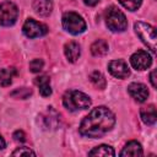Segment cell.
Returning <instances> with one entry per match:
<instances>
[{
    "instance_id": "obj_4",
    "label": "cell",
    "mask_w": 157,
    "mask_h": 157,
    "mask_svg": "<svg viewBox=\"0 0 157 157\" xmlns=\"http://www.w3.org/2000/svg\"><path fill=\"white\" fill-rule=\"evenodd\" d=\"M134 28H135V32L139 36V38L142 40V43L145 45H147L152 53H155L156 52V40H157L155 27L148 23L139 21L134 25Z\"/></svg>"
},
{
    "instance_id": "obj_23",
    "label": "cell",
    "mask_w": 157,
    "mask_h": 157,
    "mask_svg": "<svg viewBox=\"0 0 157 157\" xmlns=\"http://www.w3.org/2000/svg\"><path fill=\"white\" fill-rule=\"evenodd\" d=\"M44 66V61L42 59H33L29 63V71L31 72H39Z\"/></svg>"
},
{
    "instance_id": "obj_14",
    "label": "cell",
    "mask_w": 157,
    "mask_h": 157,
    "mask_svg": "<svg viewBox=\"0 0 157 157\" xmlns=\"http://www.w3.org/2000/svg\"><path fill=\"white\" fill-rule=\"evenodd\" d=\"M140 117L142 119V121L147 125H153L157 120V112H156V107L153 104H148L147 107L141 108L140 110Z\"/></svg>"
},
{
    "instance_id": "obj_26",
    "label": "cell",
    "mask_w": 157,
    "mask_h": 157,
    "mask_svg": "<svg viewBox=\"0 0 157 157\" xmlns=\"http://www.w3.org/2000/svg\"><path fill=\"white\" fill-rule=\"evenodd\" d=\"M150 81H151V85L153 88L157 87V80H156V70H152L151 74H150Z\"/></svg>"
},
{
    "instance_id": "obj_10",
    "label": "cell",
    "mask_w": 157,
    "mask_h": 157,
    "mask_svg": "<svg viewBox=\"0 0 157 157\" xmlns=\"http://www.w3.org/2000/svg\"><path fill=\"white\" fill-rule=\"evenodd\" d=\"M108 70L110 75H113L117 78H126L130 75V70L128 67V64L124 60H112L108 64Z\"/></svg>"
},
{
    "instance_id": "obj_18",
    "label": "cell",
    "mask_w": 157,
    "mask_h": 157,
    "mask_svg": "<svg viewBox=\"0 0 157 157\" xmlns=\"http://www.w3.org/2000/svg\"><path fill=\"white\" fill-rule=\"evenodd\" d=\"M15 75H16V69L15 67L0 69V86H2V87L10 86Z\"/></svg>"
},
{
    "instance_id": "obj_11",
    "label": "cell",
    "mask_w": 157,
    "mask_h": 157,
    "mask_svg": "<svg viewBox=\"0 0 157 157\" xmlns=\"http://www.w3.org/2000/svg\"><path fill=\"white\" fill-rule=\"evenodd\" d=\"M128 92L137 102H145L148 97V90L144 83L132 82L128 86Z\"/></svg>"
},
{
    "instance_id": "obj_12",
    "label": "cell",
    "mask_w": 157,
    "mask_h": 157,
    "mask_svg": "<svg viewBox=\"0 0 157 157\" xmlns=\"http://www.w3.org/2000/svg\"><path fill=\"white\" fill-rule=\"evenodd\" d=\"M32 6H33V10L36 13H38L39 16L47 17L52 13L53 1L52 0H34Z\"/></svg>"
},
{
    "instance_id": "obj_1",
    "label": "cell",
    "mask_w": 157,
    "mask_h": 157,
    "mask_svg": "<svg viewBox=\"0 0 157 157\" xmlns=\"http://www.w3.org/2000/svg\"><path fill=\"white\" fill-rule=\"evenodd\" d=\"M114 124H115L114 113L109 108L101 105V107L93 108L83 118L78 130L82 136L97 139L105 135L108 131H110Z\"/></svg>"
},
{
    "instance_id": "obj_8",
    "label": "cell",
    "mask_w": 157,
    "mask_h": 157,
    "mask_svg": "<svg viewBox=\"0 0 157 157\" xmlns=\"http://www.w3.org/2000/svg\"><path fill=\"white\" fill-rule=\"evenodd\" d=\"M130 64L134 69L136 70H146L151 66L152 64V58L151 55L145 52V50H137L136 53H134L131 56H130Z\"/></svg>"
},
{
    "instance_id": "obj_17",
    "label": "cell",
    "mask_w": 157,
    "mask_h": 157,
    "mask_svg": "<svg viewBox=\"0 0 157 157\" xmlns=\"http://www.w3.org/2000/svg\"><path fill=\"white\" fill-rule=\"evenodd\" d=\"M108 49H109L108 43L104 39H97L91 45V53L94 56H103V55H105L108 53Z\"/></svg>"
},
{
    "instance_id": "obj_3",
    "label": "cell",
    "mask_w": 157,
    "mask_h": 157,
    "mask_svg": "<svg viewBox=\"0 0 157 157\" xmlns=\"http://www.w3.org/2000/svg\"><path fill=\"white\" fill-rule=\"evenodd\" d=\"M105 25L112 32H124L128 27V21L125 15L117 7L110 6L105 10Z\"/></svg>"
},
{
    "instance_id": "obj_24",
    "label": "cell",
    "mask_w": 157,
    "mask_h": 157,
    "mask_svg": "<svg viewBox=\"0 0 157 157\" xmlns=\"http://www.w3.org/2000/svg\"><path fill=\"white\" fill-rule=\"evenodd\" d=\"M36 156V152L32 151L29 147H17L13 152L12 156Z\"/></svg>"
},
{
    "instance_id": "obj_16",
    "label": "cell",
    "mask_w": 157,
    "mask_h": 157,
    "mask_svg": "<svg viewBox=\"0 0 157 157\" xmlns=\"http://www.w3.org/2000/svg\"><path fill=\"white\" fill-rule=\"evenodd\" d=\"M36 85L39 87V93L43 97H49L52 94V87H50V78L48 76H39L34 80Z\"/></svg>"
},
{
    "instance_id": "obj_21",
    "label": "cell",
    "mask_w": 157,
    "mask_h": 157,
    "mask_svg": "<svg viewBox=\"0 0 157 157\" xmlns=\"http://www.w3.org/2000/svg\"><path fill=\"white\" fill-rule=\"evenodd\" d=\"M31 94H32V90L28 88V87H20V88H16L15 91H12V92L10 93L11 97H13V98H20V99H26V98H28Z\"/></svg>"
},
{
    "instance_id": "obj_25",
    "label": "cell",
    "mask_w": 157,
    "mask_h": 157,
    "mask_svg": "<svg viewBox=\"0 0 157 157\" xmlns=\"http://www.w3.org/2000/svg\"><path fill=\"white\" fill-rule=\"evenodd\" d=\"M12 137H13V140H15L16 142H25V141H26V134H25L22 130H16V131L13 132Z\"/></svg>"
},
{
    "instance_id": "obj_9",
    "label": "cell",
    "mask_w": 157,
    "mask_h": 157,
    "mask_svg": "<svg viewBox=\"0 0 157 157\" xmlns=\"http://www.w3.org/2000/svg\"><path fill=\"white\" fill-rule=\"evenodd\" d=\"M42 118V124L45 129L55 130L60 126V114L54 110L52 107H48V109L40 115Z\"/></svg>"
},
{
    "instance_id": "obj_2",
    "label": "cell",
    "mask_w": 157,
    "mask_h": 157,
    "mask_svg": "<svg viewBox=\"0 0 157 157\" xmlns=\"http://www.w3.org/2000/svg\"><path fill=\"white\" fill-rule=\"evenodd\" d=\"M91 103H92L91 98L86 93H83L81 91H76V90H70V91L65 92V94L63 97V104L70 112L87 109L91 105Z\"/></svg>"
},
{
    "instance_id": "obj_22",
    "label": "cell",
    "mask_w": 157,
    "mask_h": 157,
    "mask_svg": "<svg viewBox=\"0 0 157 157\" xmlns=\"http://www.w3.org/2000/svg\"><path fill=\"white\" fill-rule=\"evenodd\" d=\"M119 2L129 11H136L141 6L142 0H119Z\"/></svg>"
},
{
    "instance_id": "obj_27",
    "label": "cell",
    "mask_w": 157,
    "mask_h": 157,
    "mask_svg": "<svg viewBox=\"0 0 157 157\" xmlns=\"http://www.w3.org/2000/svg\"><path fill=\"white\" fill-rule=\"evenodd\" d=\"M99 1H101V0H83V2H85L86 5H88V6H94V5H97Z\"/></svg>"
},
{
    "instance_id": "obj_6",
    "label": "cell",
    "mask_w": 157,
    "mask_h": 157,
    "mask_svg": "<svg viewBox=\"0 0 157 157\" xmlns=\"http://www.w3.org/2000/svg\"><path fill=\"white\" fill-rule=\"evenodd\" d=\"M18 16L17 6L11 1H2L0 4V25L12 26Z\"/></svg>"
},
{
    "instance_id": "obj_19",
    "label": "cell",
    "mask_w": 157,
    "mask_h": 157,
    "mask_svg": "<svg viewBox=\"0 0 157 157\" xmlns=\"http://www.w3.org/2000/svg\"><path fill=\"white\" fill-rule=\"evenodd\" d=\"M88 156H115V152L113 150V147L108 146V145H99L94 148H92L88 152Z\"/></svg>"
},
{
    "instance_id": "obj_28",
    "label": "cell",
    "mask_w": 157,
    "mask_h": 157,
    "mask_svg": "<svg viewBox=\"0 0 157 157\" xmlns=\"http://www.w3.org/2000/svg\"><path fill=\"white\" fill-rule=\"evenodd\" d=\"M5 145H6V144H5V140H4L2 136L0 135V150H2V148L5 147Z\"/></svg>"
},
{
    "instance_id": "obj_15",
    "label": "cell",
    "mask_w": 157,
    "mask_h": 157,
    "mask_svg": "<svg viewBox=\"0 0 157 157\" xmlns=\"http://www.w3.org/2000/svg\"><path fill=\"white\" fill-rule=\"evenodd\" d=\"M144 151L137 141H129L121 150L120 156H142Z\"/></svg>"
},
{
    "instance_id": "obj_20",
    "label": "cell",
    "mask_w": 157,
    "mask_h": 157,
    "mask_svg": "<svg viewBox=\"0 0 157 157\" xmlns=\"http://www.w3.org/2000/svg\"><path fill=\"white\" fill-rule=\"evenodd\" d=\"M90 81L93 83L94 87H97V88H99V90L105 88V85H107L105 78H104V76H103L99 71H93V72L90 75Z\"/></svg>"
},
{
    "instance_id": "obj_7",
    "label": "cell",
    "mask_w": 157,
    "mask_h": 157,
    "mask_svg": "<svg viewBox=\"0 0 157 157\" xmlns=\"http://www.w3.org/2000/svg\"><path fill=\"white\" fill-rule=\"evenodd\" d=\"M22 29H23V33L28 38H37V37L45 36L48 33V27L33 18H28L25 22Z\"/></svg>"
},
{
    "instance_id": "obj_13",
    "label": "cell",
    "mask_w": 157,
    "mask_h": 157,
    "mask_svg": "<svg viewBox=\"0 0 157 157\" xmlns=\"http://www.w3.org/2000/svg\"><path fill=\"white\" fill-rule=\"evenodd\" d=\"M64 53L70 63H76L81 55V49L76 42H69L64 47Z\"/></svg>"
},
{
    "instance_id": "obj_5",
    "label": "cell",
    "mask_w": 157,
    "mask_h": 157,
    "mask_svg": "<svg viewBox=\"0 0 157 157\" xmlns=\"http://www.w3.org/2000/svg\"><path fill=\"white\" fill-rule=\"evenodd\" d=\"M63 27L66 32L76 36V34L85 32L86 22L78 13L69 11V12H65L63 15Z\"/></svg>"
}]
</instances>
